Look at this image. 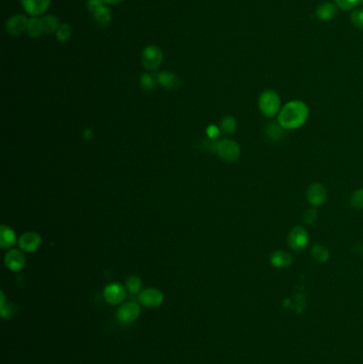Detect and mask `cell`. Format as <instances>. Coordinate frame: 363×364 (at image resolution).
<instances>
[{
    "label": "cell",
    "mask_w": 363,
    "mask_h": 364,
    "mask_svg": "<svg viewBox=\"0 0 363 364\" xmlns=\"http://www.w3.org/2000/svg\"><path fill=\"white\" fill-rule=\"evenodd\" d=\"M309 117V108L302 101L285 104L277 115V121L285 130H294L306 124Z\"/></svg>",
    "instance_id": "obj_1"
},
{
    "label": "cell",
    "mask_w": 363,
    "mask_h": 364,
    "mask_svg": "<svg viewBox=\"0 0 363 364\" xmlns=\"http://www.w3.org/2000/svg\"><path fill=\"white\" fill-rule=\"evenodd\" d=\"M258 106L261 113L269 118L278 115L281 110V101L279 95L273 90L263 91L258 101Z\"/></svg>",
    "instance_id": "obj_2"
},
{
    "label": "cell",
    "mask_w": 363,
    "mask_h": 364,
    "mask_svg": "<svg viewBox=\"0 0 363 364\" xmlns=\"http://www.w3.org/2000/svg\"><path fill=\"white\" fill-rule=\"evenodd\" d=\"M216 153L226 163H234L241 156V149L237 142L225 139L218 142Z\"/></svg>",
    "instance_id": "obj_3"
},
{
    "label": "cell",
    "mask_w": 363,
    "mask_h": 364,
    "mask_svg": "<svg viewBox=\"0 0 363 364\" xmlns=\"http://www.w3.org/2000/svg\"><path fill=\"white\" fill-rule=\"evenodd\" d=\"M309 241L310 237L308 231L300 225L293 227L288 235V245L296 252L306 249L307 246L309 245Z\"/></svg>",
    "instance_id": "obj_4"
},
{
    "label": "cell",
    "mask_w": 363,
    "mask_h": 364,
    "mask_svg": "<svg viewBox=\"0 0 363 364\" xmlns=\"http://www.w3.org/2000/svg\"><path fill=\"white\" fill-rule=\"evenodd\" d=\"M163 61V53L157 46H148L142 53V63L145 69L156 71Z\"/></svg>",
    "instance_id": "obj_5"
},
{
    "label": "cell",
    "mask_w": 363,
    "mask_h": 364,
    "mask_svg": "<svg viewBox=\"0 0 363 364\" xmlns=\"http://www.w3.org/2000/svg\"><path fill=\"white\" fill-rule=\"evenodd\" d=\"M327 197L328 194L326 187L320 182H314L310 184L306 193L307 202L312 207H320L324 205L327 201Z\"/></svg>",
    "instance_id": "obj_6"
},
{
    "label": "cell",
    "mask_w": 363,
    "mask_h": 364,
    "mask_svg": "<svg viewBox=\"0 0 363 364\" xmlns=\"http://www.w3.org/2000/svg\"><path fill=\"white\" fill-rule=\"evenodd\" d=\"M104 297L108 304L118 305L126 300L127 290L125 286L120 283H110L104 290Z\"/></svg>",
    "instance_id": "obj_7"
},
{
    "label": "cell",
    "mask_w": 363,
    "mask_h": 364,
    "mask_svg": "<svg viewBox=\"0 0 363 364\" xmlns=\"http://www.w3.org/2000/svg\"><path fill=\"white\" fill-rule=\"evenodd\" d=\"M141 308L135 302H128L124 304L117 310V319L122 324H131L140 316Z\"/></svg>",
    "instance_id": "obj_8"
},
{
    "label": "cell",
    "mask_w": 363,
    "mask_h": 364,
    "mask_svg": "<svg viewBox=\"0 0 363 364\" xmlns=\"http://www.w3.org/2000/svg\"><path fill=\"white\" fill-rule=\"evenodd\" d=\"M164 301L163 293L156 289V288H149L140 293L139 302L145 307L148 308H157L159 307Z\"/></svg>",
    "instance_id": "obj_9"
},
{
    "label": "cell",
    "mask_w": 363,
    "mask_h": 364,
    "mask_svg": "<svg viewBox=\"0 0 363 364\" xmlns=\"http://www.w3.org/2000/svg\"><path fill=\"white\" fill-rule=\"evenodd\" d=\"M42 244V238L39 234L28 231L20 236L18 239V245L21 250L26 252H33L39 249Z\"/></svg>",
    "instance_id": "obj_10"
},
{
    "label": "cell",
    "mask_w": 363,
    "mask_h": 364,
    "mask_svg": "<svg viewBox=\"0 0 363 364\" xmlns=\"http://www.w3.org/2000/svg\"><path fill=\"white\" fill-rule=\"evenodd\" d=\"M6 267L12 272L21 271L26 266V257L23 252L17 249H11L6 253Z\"/></svg>",
    "instance_id": "obj_11"
},
{
    "label": "cell",
    "mask_w": 363,
    "mask_h": 364,
    "mask_svg": "<svg viewBox=\"0 0 363 364\" xmlns=\"http://www.w3.org/2000/svg\"><path fill=\"white\" fill-rule=\"evenodd\" d=\"M270 262L272 264V267L276 268V269H288L289 267L292 266L293 257L288 251L278 249V250H275L272 253L271 258H270Z\"/></svg>",
    "instance_id": "obj_12"
},
{
    "label": "cell",
    "mask_w": 363,
    "mask_h": 364,
    "mask_svg": "<svg viewBox=\"0 0 363 364\" xmlns=\"http://www.w3.org/2000/svg\"><path fill=\"white\" fill-rule=\"evenodd\" d=\"M29 20L23 15H14L7 23V30L11 36H20L28 28Z\"/></svg>",
    "instance_id": "obj_13"
},
{
    "label": "cell",
    "mask_w": 363,
    "mask_h": 364,
    "mask_svg": "<svg viewBox=\"0 0 363 364\" xmlns=\"http://www.w3.org/2000/svg\"><path fill=\"white\" fill-rule=\"evenodd\" d=\"M27 13L37 16L45 12L50 5V0H20Z\"/></svg>",
    "instance_id": "obj_14"
},
{
    "label": "cell",
    "mask_w": 363,
    "mask_h": 364,
    "mask_svg": "<svg viewBox=\"0 0 363 364\" xmlns=\"http://www.w3.org/2000/svg\"><path fill=\"white\" fill-rule=\"evenodd\" d=\"M157 80L158 83L163 86L165 90L169 91H175L178 90L180 87V80L177 76H176L174 73L164 71L161 72L158 76H157Z\"/></svg>",
    "instance_id": "obj_15"
},
{
    "label": "cell",
    "mask_w": 363,
    "mask_h": 364,
    "mask_svg": "<svg viewBox=\"0 0 363 364\" xmlns=\"http://www.w3.org/2000/svg\"><path fill=\"white\" fill-rule=\"evenodd\" d=\"M264 135L271 142H281L285 138V129L281 127L278 121H271L264 126Z\"/></svg>",
    "instance_id": "obj_16"
},
{
    "label": "cell",
    "mask_w": 363,
    "mask_h": 364,
    "mask_svg": "<svg viewBox=\"0 0 363 364\" xmlns=\"http://www.w3.org/2000/svg\"><path fill=\"white\" fill-rule=\"evenodd\" d=\"M92 14H93V19L96 23V25L102 27V28L108 27L112 20L111 11H110L107 7H105L104 5L98 7Z\"/></svg>",
    "instance_id": "obj_17"
},
{
    "label": "cell",
    "mask_w": 363,
    "mask_h": 364,
    "mask_svg": "<svg viewBox=\"0 0 363 364\" xmlns=\"http://www.w3.org/2000/svg\"><path fill=\"white\" fill-rule=\"evenodd\" d=\"M337 14V6L332 3H324L315 10V16L323 21L333 19Z\"/></svg>",
    "instance_id": "obj_18"
},
{
    "label": "cell",
    "mask_w": 363,
    "mask_h": 364,
    "mask_svg": "<svg viewBox=\"0 0 363 364\" xmlns=\"http://www.w3.org/2000/svg\"><path fill=\"white\" fill-rule=\"evenodd\" d=\"M16 242V236L14 231L6 225H2L0 228V247L9 248L13 246Z\"/></svg>",
    "instance_id": "obj_19"
},
{
    "label": "cell",
    "mask_w": 363,
    "mask_h": 364,
    "mask_svg": "<svg viewBox=\"0 0 363 364\" xmlns=\"http://www.w3.org/2000/svg\"><path fill=\"white\" fill-rule=\"evenodd\" d=\"M42 20V26H43V31L46 35H51V33H56L60 26H59V21L57 19V17H54L52 15H47L44 16L43 18H41Z\"/></svg>",
    "instance_id": "obj_20"
},
{
    "label": "cell",
    "mask_w": 363,
    "mask_h": 364,
    "mask_svg": "<svg viewBox=\"0 0 363 364\" xmlns=\"http://www.w3.org/2000/svg\"><path fill=\"white\" fill-rule=\"evenodd\" d=\"M311 255L317 262L325 263L330 258V251L324 245L314 244L311 247Z\"/></svg>",
    "instance_id": "obj_21"
},
{
    "label": "cell",
    "mask_w": 363,
    "mask_h": 364,
    "mask_svg": "<svg viewBox=\"0 0 363 364\" xmlns=\"http://www.w3.org/2000/svg\"><path fill=\"white\" fill-rule=\"evenodd\" d=\"M27 32L31 38H39L44 32L41 18H31L28 23Z\"/></svg>",
    "instance_id": "obj_22"
},
{
    "label": "cell",
    "mask_w": 363,
    "mask_h": 364,
    "mask_svg": "<svg viewBox=\"0 0 363 364\" xmlns=\"http://www.w3.org/2000/svg\"><path fill=\"white\" fill-rule=\"evenodd\" d=\"M221 130L225 135H233L237 130V120L233 116H225L221 121Z\"/></svg>",
    "instance_id": "obj_23"
},
{
    "label": "cell",
    "mask_w": 363,
    "mask_h": 364,
    "mask_svg": "<svg viewBox=\"0 0 363 364\" xmlns=\"http://www.w3.org/2000/svg\"><path fill=\"white\" fill-rule=\"evenodd\" d=\"M126 288L131 294H139L142 289V280L139 276L132 275L126 281Z\"/></svg>",
    "instance_id": "obj_24"
},
{
    "label": "cell",
    "mask_w": 363,
    "mask_h": 364,
    "mask_svg": "<svg viewBox=\"0 0 363 364\" xmlns=\"http://www.w3.org/2000/svg\"><path fill=\"white\" fill-rule=\"evenodd\" d=\"M158 82V80L153 77L151 74H143L141 77V86L143 90L145 91H151L156 87V83Z\"/></svg>",
    "instance_id": "obj_25"
},
{
    "label": "cell",
    "mask_w": 363,
    "mask_h": 364,
    "mask_svg": "<svg viewBox=\"0 0 363 364\" xmlns=\"http://www.w3.org/2000/svg\"><path fill=\"white\" fill-rule=\"evenodd\" d=\"M350 205L357 210L363 209V189L356 190L350 196Z\"/></svg>",
    "instance_id": "obj_26"
},
{
    "label": "cell",
    "mask_w": 363,
    "mask_h": 364,
    "mask_svg": "<svg viewBox=\"0 0 363 364\" xmlns=\"http://www.w3.org/2000/svg\"><path fill=\"white\" fill-rule=\"evenodd\" d=\"M350 21L356 28L363 31V9L355 10L350 15Z\"/></svg>",
    "instance_id": "obj_27"
},
{
    "label": "cell",
    "mask_w": 363,
    "mask_h": 364,
    "mask_svg": "<svg viewBox=\"0 0 363 364\" xmlns=\"http://www.w3.org/2000/svg\"><path fill=\"white\" fill-rule=\"evenodd\" d=\"M317 215H318V213H317L316 209H314V208L308 209V210L304 213V215L302 217L303 223L305 225H313L316 222Z\"/></svg>",
    "instance_id": "obj_28"
},
{
    "label": "cell",
    "mask_w": 363,
    "mask_h": 364,
    "mask_svg": "<svg viewBox=\"0 0 363 364\" xmlns=\"http://www.w3.org/2000/svg\"><path fill=\"white\" fill-rule=\"evenodd\" d=\"M71 33H72V30H71V27L68 24L61 25L59 30L57 31V38H58L59 42L64 43V42L68 41L71 38Z\"/></svg>",
    "instance_id": "obj_29"
},
{
    "label": "cell",
    "mask_w": 363,
    "mask_h": 364,
    "mask_svg": "<svg viewBox=\"0 0 363 364\" xmlns=\"http://www.w3.org/2000/svg\"><path fill=\"white\" fill-rule=\"evenodd\" d=\"M335 2L340 9L345 11L354 9L360 4V0H335Z\"/></svg>",
    "instance_id": "obj_30"
},
{
    "label": "cell",
    "mask_w": 363,
    "mask_h": 364,
    "mask_svg": "<svg viewBox=\"0 0 363 364\" xmlns=\"http://www.w3.org/2000/svg\"><path fill=\"white\" fill-rule=\"evenodd\" d=\"M207 136L209 139L216 140L219 137V129L214 125H210L207 128Z\"/></svg>",
    "instance_id": "obj_31"
},
{
    "label": "cell",
    "mask_w": 363,
    "mask_h": 364,
    "mask_svg": "<svg viewBox=\"0 0 363 364\" xmlns=\"http://www.w3.org/2000/svg\"><path fill=\"white\" fill-rule=\"evenodd\" d=\"M104 5V2L103 0H87V9H89V11L91 13H93L94 11L98 8Z\"/></svg>",
    "instance_id": "obj_32"
},
{
    "label": "cell",
    "mask_w": 363,
    "mask_h": 364,
    "mask_svg": "<svg viewBox=\"0 0 363 364\" xmlns=\"http://www.w3.org/2000/svg\"><path fill=\"white\" fill-rule=\"evenodd\" d=\"M353 251L355 253H357V255H363V244H362V243H358V244H356Z\"/></svg>",
    "instance_id": "obj_33"
},
{
    "label": "cell",
    "mask_w": 363,
    "mask_h": 364,
    "mask_svg": "<svg viewBox=\"0 0 363 364\" xmlns=\"http://www.w3.org/2000/svg\"><path fill=\"white\" fill-rule=\"evenodd\" d=\"M93 136H94V135H93L92 130H90V129H86V130H84V132H83V137H84V139H85V140H87V141L92 140Z\"/></svg>",
    "instance_id": "obj_34"
},
{
    "label": "cell",
    "mask_w": 363,
    "mask_h": 364,
    "mask_svg": "<svg viewBox=\"0 0 363 364\" xmlns=\"http://www.w3.org/2000/svg\"><path fill=\"white\" fill-rule=\"evenodd\" d=\"M0 300H2V302H0V308H3L6 306V296L4 291L0 292Z\"/></svg>",
    "instance_id": "obj_35"
},
{
    "label": "cell",
    "mask_w": 363,
    "mask_h": 364,
    "mask_svg": "<svg viewBox=\"0 0 363 364\" xmlns=\"http://www.w3.org/2000/svg\"><path fill=\"white\" fill-rule=\"evenodd\" d=\"M103 2L105 4H110V5H114V4H117L119 2H122V0H103Z\"/></svg>",
    "instance_id": "obj_36"
},
{
    "label": "cell",
    "mask_w": 363,
    "mask_h": 364,
    "mask_svg": "<svg viewBox=\"0 0 363 364\" xmlns=\"http://www.w3.org/2000/svg\"><path fill=\"white\" fill-rule=\"evenodd\" d=\"M360 4H361V5H363V0H360Z\"/></svg>",
    "instance_id": "obj_37"
}]
</instances>
